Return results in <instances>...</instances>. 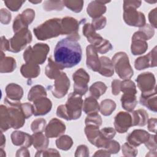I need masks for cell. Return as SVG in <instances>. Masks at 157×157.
<instances>
[{
	"label": "cell",
	"instance_id": "obj_25",
	"mask_svg": "<svg viewBox=\"0 0 157 157\" xmlns=\"http://www.w3.org/2000/svg\"><path fill=\"white\" fill-rule=\"evenodd\" d=\"M140 102L149 110L156 112L157 111V98L156 91L147 93L142 94L140 98Z\"/></svg>",
	"mask_w": 157,
	"mask_h": 157
},
{
	"label": "cell",
	"instance_id": "obj_4",
	"mask_svg": "<svg viewBox=\"0 0 157 157\" xmlns=\"http://www.w3.org/2000/svg\"><path fill=\"white\" fill-rule=\"evenodd\" d=\"M33 32L36 38L40 40H45L58 37L61 34V19L55 18L47 20L34 28Z\"/></svg>",
	"mask_w": 157,
	"mask_h": 157
},
{
	"label": "cell",
	"instance_id": "obj_45",
	"mask_svg": "<svg viewBox=\"0 0 157 157\" xmlns=\"http://www.w3.org/2000/svg\"><path fill=\"white\" fill-rule=\"evenodd\" d=\"M85 123V125L94 124L100 126L102 124V119L101 116L98 113L89 114L86 117Z\"/></svg>",
	"mask_w": 157,
	"mask_h": 157
},
{
	"label": "cell",
	"instance_id": "obj_14",
	"mask_svg": "<svg viewBox=\"0 0 157 157\" xmlns=\"http://www.w3.org/2000/svg\"><path fill=\"white\" fill-rule=\"evenodd\" d=\"M136 82L137 86L142 91V94H147L156 91V80L155 75L149 72L139 74Z\"/></svg>",
	"mask_w": 157,
	"mask_h": 157
},
{
	"label": "cell",
	"instance_id": "obj_53",
	"mask_svg": "<svg viewBox=\"0 0 157 157\" xmlns=\"http://www.w3.org/2000/svg\"><path fill=\"white\" fill-rule=\"evenodd\" d=\"M146 147L150 151L156 150V136L150 134L148 140L144 144Z\"/></svg>",
	"mask_w": 157,
	"mask_h": 157
},
{
	"label": "cell",
	"instance_id": "obj_26",
	"mask_svg": "<svg viewBox=\"0 0 157 157\" xmlns=\"http://www.w3.org/2000/svg\"><path fill=\"white\" fill-rule=\"evenodd\" d=\"M16 61L10 56H6L2 51L1 52L0 72L1 73H9L13 72L16 68Z\"/></svg>",
	"mask_w": 157,
	"mask_h": 157
},
{
	"label": "cell",
	"instance_id": "obj_21",
	"mask_svg": "<svg viewBox=\"0 0 157 157\" xmlns=\"http://www.w3.org/2000/svg\"><path fill=\"white\" fill-rule=\"evenodd\" d=\"M33 114L35 116H41L47 114L52 109V101L47 97H42L33 102Z\"/></svg>",
	"mask_w": 157,
	"mask_h": 157
},
{
	"label": "cell",
	"instance_id": "obj_15",
	"mask_svg": "<svg viewBox=\"0 0 157 157\" xmlns=\"http://www.w3.org/2000/svg\"><path fill=\"white\" fill-rule=\"evenodd\" d=\"M70 87V81L66 73L61 72L55 79L54 85L51 89L52 94L56 98L64 97L68 91Z\"/></svg>",
	"mask_w": 157,
	"mask_h": 157
},
{
	"label": "cell",
	"instance_id": "obj_58",
	"mask_svg": "<svg viewBox=\"0 0 157 157\" xmlns=\"http://www.w3.org/2000/svg\"><path fill=\"white\" fill-rule=\"evenodd\" d=\"M156 118H152L148 120V129L152 132L156 133Z\"/></svg>",
	"mask_w": 157,
	"mask_h": 157
},
{
	"label": "cell",
	"instance_id": "obj_60",
	"mask_svg": "<svg viewBox=\"0 0 157 157\" xmlns=\"http://www.w3.org/2000/svg\"><path fill=\"white\" fill-rule=\"evenodd\" d=\"M16 156H30V154L29 153L27 147H22L20 149H18L15 155Z\"/></svg>",
	"mask_w": 157,
	"mask_h": 157
},
{
	"label": "cell",
	"instance_id": "obj_2",
	"mask_svg": "<svg viewBox=\"0 0 157 157\" xmlns=\"http://www.w3.org/2000/svg\"><path fill=\"white\" fill-rule=\"evenodd\" d=\"M82 96L74 92L69 94L64 105H60L56 110V115L66 120H72L79 118L83 107Z\"/></svg>",
	"mask_w": 157,
	"mask_h": 157
},
{
	"label": "cell",
	"instance_id": "obj_37",
	"mask_svg": "<svg viewBox=\"0 0 157 157\" xmlns=\"http://www.w3.org/2000/svg\"><path fill=\"white\" fill-rule=\"evenodd\" d=\"M107 90V86L102 82H96L94 83L89 88L90 94L92 97L99 99L101 96L104 94Z\"/></svg>",
	"mask_w": 157,
	"mask_h": 157
},
{
	"label": "cell",
	"instance_id": "obj_41",
	"mask_svg": "<svg viewBox=\"0 0 157 157\" xmlns=\"http://www.w3.org/2000/svg\"><path fill=\"white\" fill-rule=\"evenodd\" d=\"M64 6L63 1H46L43 4V8L46 11L61 10Z\"/></svg>",
	"mask_w": 157,
	"mask_h": 157
},
{
	"label": "cell",
	"instance_id": "obj_35",
	"mask_svg": "<svg viewBox=\"0 0 157 157\" xmlns=\"http://www.w3.org/2000/svg\"><path fill=\"white\" fill-rule=\"evenodd\" d=\"M47 96V91L44 86L36 85L33 86L28 94V99L29 101L34 102L35 100L42 97Z\"/></svg>",
	"mask_w": 157,
	"mask_h": 157
},
{
	"label": "cell",
	"instance_id": "obj_18",
	"mask_svg": "<svg viewBox=\"0 0 157 157\" xmlns=\"http://www.w3.org/2000/svg\"><path fill=\"white\" fill-rule=\"evenodd\" d=\"M66 131L64 123L58 118L52 119L45 129V134L48 138H55L61 136Z\"/></svg>",
	"mask_w": 157,
	"mask_h": 157
},
{
	"label": "cell",
	"instance_id": "obj_22",
	"mask_svg": "<svg viewBox=\"0 0 157 157\" xmlns=\"http://www.w3.org/2000/svg\"><path fill=\"white\" fill-rule=\"evenodd\" d=\"M12 144L16 146L29 147L33 144L32 136L20 131L12 132L10 135Z\"/></svg>",
	"mask_w": 157,
	"mask_h": 157
},
{
	"label": "cell",
	"instance_id": "obj_62",
	"mask_svg": "<svg viewBox=\"0 0 157 157\" xmlns=\"http://www.w3.org/2000/svg\"><path fill=\"white\" fill-rule=\"evenodd\" d=\"M1 148H3L6 145V138H5V136H4L2 132H1Z\"/></svg>",
	"mask_w": 157,
	"mask_h": 157
},
{
	"label": "cell",
	"instance_id": "obj_40",
	"mask_svg": "<svg viewBox=\"0 0 157 157\" xmlns=\"http://www.w3.org/2000/svg\"><path fill=\"white\" fill-rule=\"evenodd\" d=\"M120 91H122L123 94H136L137 93L136 86L135 83L129 79L121 81Z\"/></svg>",
	"mask_w": 157,
	"mask_h": 157
},
{
	"label": "cell",
	"instance_id": "obj_30",
	"mask_svg": "<svg viewBox=\"0 0 157 157\" xmlns=\"http://www.w3.org/2000/svg\"><path fill=\"white\" fill-rule=\"evenodd\" d=\"M63 68L59 66L57 63H55L52 58V57H49L48 59V64L45 67V72L46 75L50 79L55 80L61 72V70Z\"/></svg>",
	"mask_w": 157,
	"mask_h": 157
},
{
	"label": "cell",
	"instance_id": "obj_9",
	"mask_svg": "<svg viewBox=\"0 0 157 157\" xmlns=\"http://www.w3.org/2000/svg\"><path fill=\"white\" fill-rule=\"evenodd\" d=\"M9 40V51L18 53L24 49L27 44L31 42L32 34L28 29H25L15 33L14 36Z\"/></svg>",
	"mask_w": 157,
	"mask_h": 157
},
{
	"label": "cell",
	"instance_id": "obj_54",
	"mask_svg": "<svg viewBox=\"0 0 157 157\" xmlns=\"http://www.w3.org/2000/svg\"><path fill=\"white\" fill-rule=\"evenodd\" d=\"M89 156V150L88 147L85 145H80L77 147L75 151V156Z\"/></svg>",
	"mask_w": 157,
	"mask_h": 157
},
{
	"label": "cell",
	"instance_id": "obj_23",
	"mask_svg": "<svg viewBox=\"0 0 157 157\" xmlns=\"http://www.w3.org/2000/svg\"><path fill=\"white\" fill-rule=\"evenodd\" d=\"M110 1H93L90 2L86 8V12L89 16L93 19L100 17L106 12V6L105 4Z\"/></svg>",
	"mask_w": 157,
	"mask_h": 157
},
{
	"label": "cell",
	"instance_id": "obj_43",
	"mask_svg": "<svg viewBox=\"0 0 157 157\" xmlns=\"http://www.w3.org/2000/svg\"><path fill=\"white\" fill-rule=\"evenodd\" d=\"M46 128V120L44 118H37L34 120L31 125V130L33 132H42Z\"/></svg>",
	"mask_w": 157,
	"mask_h": 157
},
{
	"label": "cell",
	"instance_id": "obj_63",
	"mask_svg": "<svg viewBox=\"0 0 157 157\" xmlns=\"http://www.w3.org/2000/svg\"><path fill=\"white\" fill-rule=\"evenodd\" d=\"M29 2H31V3H33V4H37V3H40V2H41L42 1H30Z\"/></svg>",
	"mask_w": 157,
	"mask_h": 157
},
{
	"label": "cell",
	"instance_id": "obj_3",
	"mask_svg": "<svg viewBox=\"0 0 157 157\" xmlns=\"http://www.w3.org/2000/svg\"><path fill=\"white\" fill-rule=\"evenodd\" d=\"M141 2L140 1H124L123 19L127 25L141 28L146 24L144 14L136 10Z\"/></svg>",
	"mask_w": 157,
	"mask_h": 157
},
{
	"label": "cell",
	"instance_id": "obj_11",
	"mask_svg": "<svg viewBox=\"0 0 157 157\" xmlns=\"http://www.w3.org/2000/svg\"><path fill=\"white\" fill-rule=\"evenodd\" d=\"M74 82V92L79 95H84L88 90V83L90 81V75L82 68L78 69L72 75Z\"/></svg>",
	"mask_w": 157,
	"mask_h": 157
},
{
	"label": "cell",
	"instance_id": "obj_48",
	"mask_svg": "<svg viewBox=\"0 0 157 157\" xmlns=\"http://www.w3.org/2000/svg\"><path fill=\"white\" fill-rule=\"evenodd\" d=\"M107 20L106 18L104 16H101L100 17L94 18L92 20V26L94 28V29L96 30H101L102 28H104L106 25Z\"/></svg>",
	"mask_w": 157,
	"mask_h": 157
},
{
	"label": "cell",
	"instance_id": "obj_7",
	"mask_svg": "<svg viewBox=\"0 0 157 157\" xmlns=\"http://www.w3.org/2000/svg\"><path fill=\"white\" fill-rule=\"evenodd\" d=\"M112 61L115 72L121 78L127 80L133 75L134 71L126 53L120 52L115 53L112 57Z\"/></svg>",
	"mask_w": 157,
	"mask_h": 157
},
{
	"label": "cell",
	"instance_id": "obj_8",
	"mask_svg": "<svg viewBox=\"0 0 157 157\" xmlns=\"http://www.w3.org/2000/svg\"><path fill=\"white\" fill-rule=\"evenodd\" d=\"M4 102L7 108L11 128L13 129L21 128L26 119L21 109V103L20 101H12L7 97L4 99Z\"/></svg>",
	"mask_w": 157,
	"mask_h": 157
},
{
	"label": "cell",
	"instance_id": "obj_55",
	"mask_svg": "<svg viewBox=\"0 0 157 157\" xmlns=\"http://www.w3.org/2000/svg\"><path fill=\"white\" fill-rule=\"evenodd\" d=\"M156 14H157V8H155L154 9L151 10L148 14L149 21L151 23V26L154 28H156L157 27Z\"/></svg>",
	"mask_w": 157,
	"mask_h": 157
},
{
	"label": "cell",
	"instance_id": "obj_57",
	"mask_svg": "<svg viewBox=\"0 0 157 157\" xmlns=\"http://www.w3.org/2000/svg\"><path fill=\"white\" fill-rule=\"evenodd\" d=\"M120 83L121 81L120 80H113L112 82V92L113 95H117L121 91Z\"/></svg>",
	"mask_w": 157,
	"mask_h": 157
},
{
	"label": "cell",
	"instance_id": "obj_12",
	"mask_svg": "<svg viewBox=\"0 0 157 157\" xmlns=\"http://www.w3.org/2000/svg\"><path fill=\"white\" fill-rule=\"evenodd\" d=\"M147 40H149L147 36L140 29L134 33L132 37L131 53L134 55H139L144 53L148 48V44L146 42Z\"/></svg>",
	"mask_w": 157,
	"mask_h": 157
},
{
	"label": "cell",
	"instance_id": "obj_46",
	"mask_svg": "<svg viewBox=\"0 0 157 157\" xmlns=\"http://www.w3.org/2000/svg\"><path fill=\"white\" fill-rule=\"evenodd\" d=\"M137 152V149L128 142L124 143L122 146V154L124 156H136Z\"/></svg>",
	"mask_w": 157,
	"mask_h": 157
},
{
	"label": "cell",
	"instance_id": "obj_52",
	"mask_svg": "<svg viewBox=\"0 0 157 157\" xmlns=\"http://www.w3.org/2000/svg\"><path fill=\"white\" fill-rule=\"evenodd\" d=\"M12 16L10 12L6 9H1V22L2 24L7 25L10 23L11 20Z\"/></svg>",
	"mask_w": 157,
	"mask_h": 157
},
{
	"label": "cell",
	"instance_id": "obj_33",
	"mask_svg": "<svg viewBox=\"0 0 157 157\" xmlns=\"http://www.w3.org/2000/svg\"><path fill=\"white\" fill-rule=\"evenodd\" d=\"M121 102L123 108L130 112L133 111L137 104L136 94H123L121 97Z\"/></svg>",
	"mask_w": 157,
	"mask_h": 157
},
{
	"label": "cell",
	"instance_id": "obj_47",
	"mask_svg": "<svg viewBox=\"0 0 157 157\" xmlns=\"http://www.w3.org/2000/svg\"><path fill=\"white\" fill-rule=\"evenodd\" d=\"M104 149L107 150L110 154H115L119 151L120 149V145L118 142L111 139L108 141Z\"/></svg>",
	"mask_w": 157,
	"mask_h": 157
},
{
	"label": "cell",
	"instance_id": "obj_51",
	"mask_svg": "<svg viewBox=\"0 0 157 157\" xmlns=\"http://www.w3.org/2000/svg\"><path fill=\"white\" fill-rule=\"evenodd\" d=\"M21 106L26 118H28L30 117H31V115L34 113L33 105L30 103L25 102V103H21Z\"/></svg>",
	"mask_w": 157,
	"mask_h": 157
},
{
	"label": "cell",
	"instance_id": "obj_10",
	"mask_svg": "<svg viewBox=\"0 0 157 157\" xmlns=\"http://www.w3.org/2000/svg\"><path fill=\"white\" fill-rule=\"evenodd\" d=\"M61 35H68L69 38L78 41L80 37L78 33L79 23L74 18L65 17L61 19Z\"/></svg>",
	"mask_w": 157,
	"mask_h": 157
},
{
	"label": "cell",
	"instance_id": "obj_19",
	"mask_svg": "<svg viewBox=\"0 0 157 157\" xmlns=\"http://www.w3.org/2000/svg\"><path fill=\"white\" fill-rule=\"evenodd\" d=\"M86 66L94 72H98L101 67L100 59L98 52L92 45H89L86 48Z\"/></svg>",
	"mask_w": 157,
	"mask_h": 157
},
{
	"label": "cell",
	"instance_id": "obj_44",
	"mask_svg": "<svg viewBox=\"0 0 157 157\" xmlns=\"http://www.w3.org/2000/svg\"><path fill=\"white\" fill-rule=\"evenodd\" d=\"M116 132L112 128H104L100 130L99 138L102 141L111 140L115 136Z\"/></svg>",
	"mask_w": 157,
	"mask_h": 157
},
{
	"label": "cell",
	"instance_id": "obj_34",
	"mask_svg": "<svg viewBox=\"0 0 157 157\" xmlns=\"http://www.w3.org/2000/svg\"><path fill=\"white\" fill-rule=\"evenodd\" d=\"M0 128L2 132L11 128L9 115L6 105H1L0 106Z\"/></svg>",
	"mask_w": 157,
	"mask_h": 157
},
{
	"label": "cell",
	"instance_id": "obj_61",
	"mask_svg": "<svg viewBox=\"0 0 157 157\" xmlns=\"http://www.w3.org/2000/svg\"><path fill=\"white\" fill-rule=\"evenodd\" d=\"M111 154L105 149L99 150L94 154V156H110Z\"/></svg>",
	"mask_w": 157,
	"mask_h": 157
},
{
	"label": "cell",
	"instance_id": "obj_56",
	"mask_svg": "<svg viewBox=\"0 0 157 157\" xmlns=\"http://www.w3.org/2000/svg\"><path fill=\"white\" fill-rule=\"evenodd\" d=\"M140 29H141L147 34L149 39H150L155 34V30L153 28L148 24H145L144 26L140 28Z\"/></svg>",
	"mask_w": 157,
	"mask_h": 157
},
{
	"label": "cell",
	"instance_id": "obj_42",
	"mask_svg": "<svg viewBox=\"0 0 157 157\" xmlns=\"http://www.w3.org/2000/svg\"><path fill=\"white\" fill-rule=\"evenodd\" d=\"M84 2L83 1H63L64 5L72 11L78 13L82 11Z\"/></svg>",
	"mask_w": 157,
	"mask_h": 157
},
{
	"label": "cell",
	"instance_id": "obj_5",
	"mask_svg": "<svg viewBox=\"0 0 157 157\" xmlns=\"http://www.w3.org/2000/svg\"><path fill=\"white\" fill-rule=\"evenodd\" d=\"M83 34L86 37L87 40L94 46L98 53L104 54L111 50L112 45L110 42L103 39L90 23H85L83 27Z\"/></svg>",
	"mask_w": 157,
	"mask_h": 157
},
{
	"label": "cell",
	"instance_id": "obj_16",
	"mask_svg": "<svg viewBox=\"0 0 157 157\" xmlns=\"http://www.w3.org/2000/svg\"><path fill=\"white\" fill-rule=\"evenodd\" d=\"M156 47L155 46L147 55L139 57L134 63L137 70H142L150 67H156Z\"/></svg>",
	"mask_w": 157,
	"mask_h": 157
},
{
	"label": "cell",
	"instance_id": "obj_38",
	"mask_svg": "<svg viewBox=\"0 0 157 157\" xmlns=\"http://www.w3.org/2000/svg\"><path fill=\"white\" fill-rule=\"evenodd\" d=\"M99 106L101 113L104 116H109L115 110L116 104L113 100L106 99L101 101Z\"/></svg>",
	"mask_w": 157,
	"mask_h": 157
},
{
	"label": "cell",
	"instance_id": "obj_39",
	"mask_svg": "<svg viewBox=\"0 0 157 157\" xmlns=\"http://www.w3.org/2000/svg\"><path fill=\"white\" fill-rule=\"evenodd\" d=\"M72 145L73 140L72 138L67 135L61 136L56 140V147L62 150L67 151L69 150Z\"/></svg>",
	"mask_w": 157,
	"mask_h": 157
},
{
	"label": "cell",
	"instance_id": "obj_24",
	"mask_svg": "<svg viewBox=\"0 0 157 157\" xmlns=\"http://www.w3.org/2000/svg\"><path fill=\"white\" fill-rule=\"evenodd\" d=\"M6 97L12 101H20L23 95V90L21 86L16 83H9L6 87Z\"/></svg>",
	"mask_w": 157,
	"mask_h": 157
},
{
	"label": "cell",
	"instance_id": "obj_20",
	"mask_svg": "<svg viewBox=\"0 0 157 157\" xmlns=\"http://www.w3.org/2000/svg\"><path fill=\"white\" fill-rule=\"evenodd\" d=\"M150 135V134L145 130L135 129L128 134L126 137V140L129 144L137 147L142 144H145L148 140Z\"/></svg>",
	"mask_w": 157,
	"mask_h": 157
},
{
	"label": "cell",
	"instance_id": "obj_31",
	"mask_svg": "<svg viewBox=\"0 0 157 157\" xmlns=\"http://www.w3.org/2000/svg\"><path fill=\"white\" fill-rule=\"evenodd\" d=\"M33 145L37 150H43L47 149L49 140L46 136H44L42 132H34L32 135Z\"/></svg>",
	"mask_w": 157,
	"mask_h": 157
},
{
	"label": "cell",
	"instance_id": "obj_29",
	"mask_svg": "<svg viewBox=\"0 0 157 157\" xmlns=\"http://www.w3.org/2000/svg\"><path fill=\"white\" fill-rule=\"evenodd\" d=\"M101 67L98 72L105 77H111L114 73V67L112 60L107 56H101L99 58Z\"/></svg>",
	"mask_w": 157,
	"mask_h": 157
},
{
	"label": "cell",
	"instance_id": "obj_36",
	"mask_svg": "<svg viewBox=\"0 0 157 157\" xmlns=\"http://www.w3.org/2000/svg\"><path fill=\"white\" fill-rule=\"evenodd\" d=\"M99 127L97 125L88 124L85 128V132L87 139L93 145H94L99 136L100 130L99 129Z\"/></svg>",
	"mask_w": 157,
	"mask_h": 157
},
{
	"label": "cell",
	"instance_id": "obj_1",
	"mask_svg": "<svg viewBox=\"0 0 157 157\" xmlns=\"http://www.w3.org/2000/svg\"><path fill=\"white\" fill-rule=\"evenodd\" d=\"M82 48L77 40L69 37L62 39L54 50V61L63 69L77 65L82 59Z\"/></svg>",
	"mask_w": 157,
	"mask_h": 157
},
{
	"label": "cell",
	"instance_id": "obj_28",
	"mask_svg": "<svg viewBox=\"0 0 157 157\" xmlns=\"http://www.w3.org/2000/svg\"><path fill=\"white\" fill-rule=\"evenodd\" d=\"M132 117V126H144L147 124L148 115L144 109H139L131 112Z\"/></svg>",
	"mask_w": 157,
	"mask_h": 157
},
{
	"label": "cell",
	"instance_id": "obj_6",
	"mask_svg": "<svg viewBox=\"0 0 157 157\" xmlns=\"http://www.w3.org/2000/svg\"><path fill=\"white\" fill-rule=\"evenodd\" d=\"M50 50L46 44L37 43L33 47L29 46L23 53V59L26 63L42 64L46 60Z\"/></svg>",
	"mask_w": 157,
	"mask_h": 157
},
{
	"label": "cell",
	"instance_id": "obj_49",
	"mask_svg": "<svg viewBox=\"0 0 157 157\" xmlns=\"http://www.w3.org/2000/svg\"><path fill=\"white\" fill-rule=\"evenodd\" d=\"M25 1H4V4L8 9L13 12H17L21 7Z\"/></svg>",
	"mask_w": 157,
	"mask_h": 157
},
{
	"label": "cell",
	"instance_id": "obj_13",
	"mask_svg": "<svg viewBox=\"0 0 157 157\" xmlns=\"http://www.w3.org/2000/svg\"><path fill=\"white\" fill-rule=\"evenodd\" d=\"M35 12L32 9H26L21 14H18L14 19L13 30L14 33L25 29H28V25L34 20Z\"/></svg>",
	"mask_w": 157,
	"mask_h": 157
},
{
	"label": "cell",
	"instance_id": "obj_17",
	"mask_svg": "<svg viewBox=\"0 0 157 157\" xmlns=\"http://www.w3.org/2000/svg\"><path fill=\"white\" fill-rule=\"evenodd\" d=\"M115 130L119 133H125L132 126V117L130 113L120 112L114 119Z\"/></svg>",
	"mask_w": 157,
	"mask_h": 157
},
{
	"label": "cell",
	"instance_id": "obj_32",
	"mask_svg": "<svg viewBox=\"0 0 157 157\" xmlns=\"http://www.w3.org/2000/svg\"><path fill=\"white\" fill-rule=\"evenodd\" d=\"M82 109L86 114L89 115L98 113L100 110V106L96 98L90 96L85 99Z\"/></svg>",
	"mask_w": 157,
	"mask_h": 157
},
{
	"label": "cell",
	"instance_id": "obj_59",
	"mask_svg": "<svg viewBox=\"0 0 157 157\" xmlns=\"http://www.w3.org/2000/svg\"><path fill=\"white\" fill-rule=\"evenodd\" d=\"M1 51H9V40L6 39L4 36L1 37Z\"/></svg>",
	"mask_w": 157,
	"mask_h": 157
},
{
	"label": "cell",
	"instance_id": "obj_27",
	"mask_svg": "<svg viewBox=\"0 0 157 157\" xmlns=\"http://www.w3.org/2000/svg\"><path fill=\"white\" fill-rule=\"evenodd\" d=\"M20 72L24 77L33 78L37 77L40 74V69L37 64L26 63L21 66Z\"/></svg>",
	"mask_w": 157,
	"mask_h": 157
},
{
	"label": "cell",
	"instance_id": "obj_50",
	"mask_svg": "<svg viewBox=\"0 0 157 157\" xmlns=\"http://www.w3.org/2000/svg\"><path fill=\"white\" fill-rule=\"evenodd\" d=\"M59 152L56 149L49 148L43 150H37L35 156H59Z\"/></svg>",
	"mask_w": 157,
	"mask_h": 157
}]
</instances>
